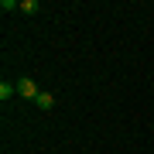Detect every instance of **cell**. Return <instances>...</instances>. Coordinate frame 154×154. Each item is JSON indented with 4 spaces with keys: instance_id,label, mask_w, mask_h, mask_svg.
I'll return each mask as SVG.
<instances>
[{
    "instance_id": "cell-3",
    "label": "cell",
    "mask_w": 154,
    "mask_h": 154,
    "mask_svg": "<svg viewBox=\"0 0 154 154\" xmlns=\"http://www.w3.org/2000/svg\"><path fill=\"white\" fill-rule=\"evenodd\" d=\"M34 103H38V110H51V106H55V96H51V93H41Z\"/></svg>"
},
{
    "instance_id": "cell-1",
    "label": "cell",
    "mask_w": 154,
    "mask_h": 154,
    "mask_svg": "<svg viewBox=\"0 0 154 154\" xmlns=\"http://www.w3.org/2000/svg\"><path fill=\"white\" fill-rule=\"evenodd\" d=\"M17 96H24V99H38V96H41V89L34 86V79L24 75V79H17Z\"/></svg>"
},
{
    "instance_id": "cell-2",
    "label": "cell",
    "mask_w": 154,
    "mask_h": 154,
    "mask_svg": "<svg viewBox=\"0 0 154 154\" xmlns=\"http://www.w3.org/2000/svg\"><path fill=\"white\" fill-rule=\"evenodd\" d=\"M17 96V82H7V79H4V82H0V103H7V99H14Z\"/></svg>"
},
{
    "instance_id": "cell-4",
    "label": "cell",
    "mask_w": 154,
    "mask_h": 154,
    "mask_svg": "<svg viewBox=\"0 0 154 154\" xmlns=\"http://www.w3.org/2000/svg\"><path fill=\"white\" fill-rule=\"evenodd\" d=\"M34 11H38V0H24L21 4V14H34Z\"/></svg>"
}]
</instances>
